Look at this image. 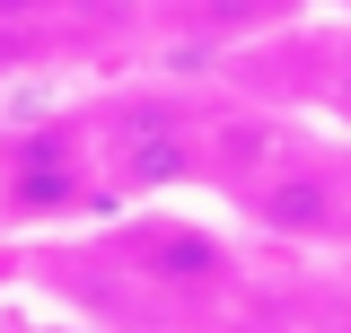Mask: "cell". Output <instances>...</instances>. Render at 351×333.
I'll return each mask as SVG.
<instances>
[{"mask_svg": "<svg viewBox=\"0 0 351 333\" xmlns=\"http://www.w3.org/2000/svg\"><path fill=\"white\" fill-rule=\"evenodd\" d=\"M263 62H281L272 79H237V88H272V114H299V123L334 132L351 140V18L334 9H316V18H290V27H272L263 44H246Z\"/></svg>", "mask_w": 351, "mask_h": 333, "instance_id": "4", "label": "cell"}, {"mask_svg": "<svg viewBox=\"0 0 351 333\" xmlns=\"http://www.w3.org/2000/svg\"><path fill=\"white\" fill-rule=\"evenodd\" d=\"M106 210L114 193H106L88 114H36V123L0 132V237H53Z\"/></svg>", "mask_w": 351, "mask_h": 333, "instance_id": "2", "label": "cell"}, {"mask_svg": "<svg viewBox=\"0 0 351 333\" xmlns=\"http://www.w3.org/2000/svg\"><path fill=\"white\" fill-rule=\"evenodd\" d=\"M299 9H307V0H158L167 36L211 44V53H246V44H263L272 27H290Z\"/></svg>", "mask_w": 351, "mask_h": 333, "instance_id": "5", "label": "cell"}, {"mask_svg": "<svg viewBox=\"0 0 351 333\" xmlns=\"http://www.w3.org/2000/svg\"><path fill=\"white\" fill-rule=\"evenodd\" d=\"M307 9H334V18H351V0H307Z\"/></svg>", "mask_w": 351, "mask_h": 333, "instance_id": "6", "label": "cell"}, {"mask_svg": "<svg viewBox=\"0 0 351 333\" xmlns=\"http://www.w3.org/2000/svg\"><path fill=\"white\" fill-rule=\"evenodd\" d=\"M325 333H351V307H343V316H334V325H325Z\"/></svg>", "mask_w": 351, "mask_h": 333, "instance_id": "7", "label": "cell"}, {"mask_svg": "<svg viewBox=\"0 0 351 333\" xmlns=\"http://www.w3.org/2000/svg\"><path fill=\"white\" fill-rule=\"evenodd\" d=\"M114 263H123V281L141 298L184 307V316H211L219 298L237 290L228 237H211V228L184 219V210H141V219H123V228H114Z\"/></svg>", "mask_w": 351, "mask_h": 333, "instance_id": "3", "label": "cell"}, {"mask_svg": "<svg viewBox=\"0 0 351 333\" xmlns=\"http://www.w3.org/2000/svg\"><path fill=\"white\" fill-rule=\"evenodd\" d=\"M228 202L246 228L299 254H351V140L281 114L272 140L246 158V175L228 184Z\"/></svg>", "mask_w": 351, "mask_h": 333, "instance_id": "1", "label": "cell"}]
</instances>
